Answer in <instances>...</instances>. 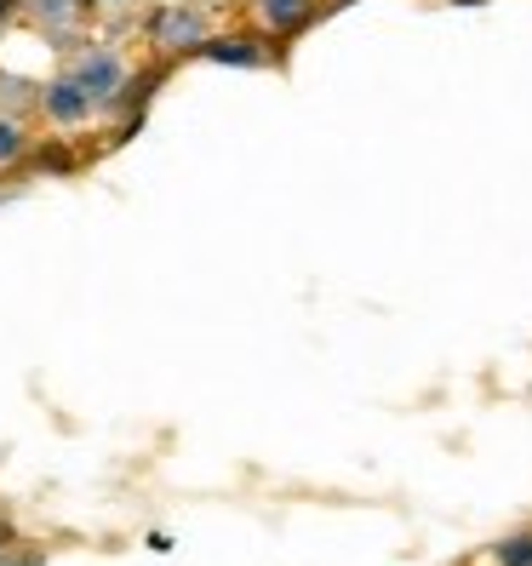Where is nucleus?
Segmentation results:
<instances>
[{
	"mask_svg": "<svg viewBox=\"0 0 532 566\" xmlns=\"http://www.w3.org/2000/svg\"><path fill=\"white\" fill-rule=\"evenodd\" d=\"M75 81L92 92V104H97V109H115L132 75H126V57H121L115 46H81V57H75Z\"/></svg>",
	"mask_w": 532,
	"mask_h": 566,
	"instance_id": "nucleus-1",
	"label": "nucleus"
},
{
	"mask_svg": "<svg viewBox=\"0 0 532 566\" xmlns=\"http://www.w3.org/2000/svg\"><path fill=\"white\" fill-rule=\"evenodd\" d=\"M149 41H155L160 52H201L207 18L195 12V7H160V12L149 18Z\"/></svg>",
	"mask_w": 532,
	"mask_h": 566,
	"instance_id": "nucleus-2",
	"label": "nucleus"
},
{
	"mask_svg": "<svg viewBox=\"0 0 532 566\" xmlns=\"http://www.w3.org/2000/svg\"><path fill=\"white\" fill-rule=\"evenodd\" d=\"M41 109H46V120H58V126H81L97 104H92V92L75 81V70L70 75H52V81H41Z\"/></svg>",
	"mask_w": 532,
	"mask_h": 566,
	"instance_id": "nucleus-3",
	"label": "nucleus"
},
{
	"mask_svg": "<svg viewBox=\"0 0 532 566\" xmlns=\"http://www.w3.org/2000/svg\"><path fill=\"white\" fill-rule=\"evenodd\" d=\"M195 57L223 63V70H263V63H270V52H263L252 35H207Z\"/></svg>",
	"mask_w": 532,
	"mask_h": 566,
	"instance_id": "nucleus-4",
	"label": "nucleus"
},
{
	"mask_svg": "<svg viewBox=\"0 0 532 566\" xmlns=\"http://www.w3.org/2000/svg\"><path fill=\"white\" fill-rule=\"evenodd\" d=\"M258 18L275 29V35H298L315 18V0H258Z\"/></svg>",
	"mask_w": 532,
	"mask_h": 566,
	"instance_id": "nucleus-5",
	"label": "nucleus"
},
{
	"mask_svg": "<svg viewBox=\"0 0 532 566\" xmlns=\"http://www.w3.org/2000/svg\"><path fill=\"white\" fill-rule=\"evenodd\" d=\"M29 18H35L41 29H52V35H63L75 18H81V0H23Z\"/></svg>",
	"mask_w": 532,
	"mask_h": 566,
	"instance_id": "nucleus-6",
	"label": "nucleus"
},
{
	"mask_svg": "<svg viewBox=\"0 0 532 566\" xmlns=\"http://www.w3.org/2000/svg\"><path fill=\"white\" fill-rule=\"evenodd\" d=\"M492 560L498 566H532V526L526 532H504V538L492 544Z\"/></svg>",
	"mask_w": 532,
	"mask_h": 566,
	"instance_id": "nucleus-7",
	"label": "nucleus"
},
{
	"mask_svg": "<svg viewBox=\"0 0 532 566\" xmlns=\"http://www.w3.org/2000/svg\"><path fill=\"white\" fill-rule=\"evenodd\" d=\"M23 149H29V138H23V126H18V115H0V166H12V160H23Z\"/></svg>",
	"mask_w": 532,
	"mask_h": 566,
	"instance_id": "nucleus-8",
	"label": "nucleus"
},
{
	"mask_svg": "<svg viewBox=\"0 0 532 566\" xmlns=\"http://www.w3.org/2000/svg\"><path fill=\"white\" fill-rule=\"evenodd\" d=\"M23 97H35V104H41V86L23 81V75H0V104H7V115L23 104Z\"/></svg>",
	"mask_w": 532,
	"mask_h": 566,
	"instance_id": "nucleus-9",
	"label": "nucleus"
},
{
	"mask_svg": "<svg viewBox=\"0 0 532 566\" xmlns=\"http://www.w3.org/2000/svg\"><path fill=\"white\" fill-rule=\"evenodd\" d=\"M70 155H63V149H41V172H70Z\"/></svg>",
	"mask_w": 532,
	"mask_h": 566,
	"instance_id": "nucleus-10",
	"label": "nucleus"
},
{
	"mask_svg": "<svg viewBox=\"0 0 532 566\" xmlns=\"http://www.w3.org/2000/svg\"><path fill=\"white\" fill-rule=\"evenodd\" d=\"M0 566H41V555H23V560H0Z\"/></svg>",
	"mask_w": 532,
	"mask_h": 566,
	"instance_id": "nucleus-11",
	"label": "nucleus"
},
{
	"mask_svg": "<svg viewBox=\"0 0 532 566\" xmlns=\"http://www.w3.org/2000/svg\"><path fill=\"white\" fill-rule=\"evenodd\" d=\"M97 7H126V0H97Z\"/></svg>",
	"mask_w": 532,
	"mask_h": 566,
	"instance_id": "nucleus-12",
	"label": "nucleus"
}]
</instances>
